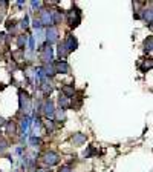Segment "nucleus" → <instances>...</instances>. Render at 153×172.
I'll use <instances>...</instances> for the list:
<instances>
[{
  "mask_svg": "<svg viewBox=\"0 0 153 172\" xmlns=\"http://www.w3.org/2000/svg\"><path fill=\"white\" fill-rule=\"evenodd\" d=\"M40 51H41V55H40V58L48 65V63H52V58H54V51H52V48L48 45V43H44L41 48H40Z\"/></svg>",
  "mask_w": 153,
  "mask_h": 172,
  "instance_id": "f257e3e1",
  "label": "nucleus"
},
{
  "mask_svg": "<svg viewBox=\"0 0 153 172\" xmlns=\"http://www.w3.org/2000/svg\"><path fill=\"white\" fill-rule=\"evenodd\" d=\"M58 161H60V157H58L57 152L49 151V152H46V154L43 155V163H44L46 166H54V165H57Z\"/></svg>",
  "mask_w": 153,
  "mask_h": 172,
  "instance_id": "f03ea898",
  "label": "nucleus"
},
{
  "mask_svg": "<svg viewBox=\"0 0 153 172\" xmlns=\"http://www.w3.org/2000/svg\"><path fill=\"white\" fill-rule=\"evenodd\" d=\"M68 22H69V25L72 26V28H75L80 25V22H81V17H80V9H72V11H69V14H68Z\"/></svg>",
  "mask_w": 153,
  "mask_h": 172,
  "instance_id": "7ed1b4c3",
  "label": "nucleus"
},
{
  "mask_svg": "<svg viewBox=\"0 0 153 172\" xmlns=\"http://www.w3.org/2000/svg\"><path fill=\"white\" fill-rule=\"evenodd\" d=\"M20 109L23 112H28L31 109V100H29V95L23 91H20Z\"/></svg>",
  "mask_w": 153,
  "mask_h": 172,
  "instance_id": "20e7f679",
  "label": "nucleus"
},
{
  "mask_svg": "<svg viewBox=\"0 0 153 172\" xmlns=\"http://www.w3.org/2000/svg\"><path fill=\"white\" fill-rule=\"evenodd\" d=\"M58 42V31L55 29V28H48V31H46V43L51 46L52 43H57Z\"/></svg>",
  "mask_w": 153,
  "mask_h": 172,
  "instance_id": "39448f33",
  "label": "nucleus"
},
{
  "mask_svg": "<svg viewBox=\"0 0 153 172\" xmlns=\"http://www.w3.org/2000/svg\"><path fill=\"white\" fill-rule=\"evenodd\" d=\"M54 68H55V74L57 72L58 74H69V71H71V68H69V65H68L66 60H58Z\"/></svg>",
  "mask_w": 153,
  "mask_h": 172,
  "instance_id": "423d86ee",
  "label": "nucleus"
},
{
  "mask_svg": "<svg viewBox=\"0 0 153 172\" xmlns=\"http://www.w3.org/2000/svg\"><path fill=\"white\" fill-rule=\"evenodd\" d=\"M40 23H41V26L44 25V26H49V25H52V19H51V12L48 11V9H41L40 11V20H38Z\"/></svg>",
  "mask_w": 153,
  "mask_h": 172,
  "instance_id": "0eeeda50",
  "label": "nucleus"
},
{
  "mask_svg": "<svg viewBox=\"0 0 153 172\" xmlns=\"http://www.w3.org/2000/svg\"><path fill=\"white\" fill-rule=\"evenodd\" d=\"M43 114L49 118V117H54V114H55V108H54V103L51 101V100H44V103H43Z\"/></svg>",
  "mask_w": 153,
  "mask_h": 172,
  "instance_id": "6e6552de",
  "label": "nucleus"
},
{
  "mask_svg": "<svg viewBox=\"0 0 153 172\" xmlns=\"http://www.w3.org/2000/svg\"><path fill=\"white\" fill-rule=\"evenodd\" d=\"M72 143H74V146H81V144H84L86 143V140H87V135L86 134H81V132H76L72 135Z\"/></svg>",
  "mask_w": 153,
  "mask_h": 172,
  "instance_id": "1a4fd4ad",
  "label": "nucleus"
},
{
  "mask_svg": "<svg viewBox=\"0 0 153 172\" xmlns=\"http://www.w3.org/2000/svg\"><path fill=\"white\" fill-rule=\"evenodd\" d=\"M64 46H66L68 52H72V51H75L76 48H78V42H76V39L74 36H69L66 39V42H64Z\"/></svg>",
  "mask_w": 153,
  "mask_h": 172,
  "instance_id": "9d476101",
  "label": "nucleus"
},
{
  "mask_svg": "<svg viewBox=\"0 0 153 172\" xmlns=\"http://www.w3.org/2000/svg\"><path fill=\"white\" fill-rule=\"evenodd\" d=\"M51 19H52V23H61L63 14L60 12V9H52L51 11Z\"/></svg>",
  "mask_w": 153,
  "mask_h": 172,
  "instance_id": "9b49d317",
  "label": "nucleus"
},
{
  "mask_svg": "<svg viewBox=\"0 0 153 172\" xmlns=\"http://www.w3.org/2000/svg\"><path fill=\"white\" fill-rule=\"evenodd\" d=\"M61 92H63V95L66 97V98H71V97H74V92H75V89H74V85H66L61 88Z\"/></svg>",
  "mask_w": 153,
  "mask_h": 172,
  "instance_id": "f8f14e48",
  "label": "nucleus"
},
{
  "mask_svg": "<svg viewBox=\"0 0 153 172\" xmlns=\"http://www.w3.org/2000/svg\"><path fill=\"white\" fill-rule=\"evenodd\" d=\"M68 54H69V52H68L64 43H60V45H58V49H57V55H58V58H60V60H64Z\"/></svg>",
  "mask_w": 153,
  "mask_h": 172,
  "instance_id": "ddd939ff",
  "label": "nucleus"
},
{
  "mask_svg": "<svg viewBox=\"0 0 153 172\" xmlns=\"http://www.w3.org/2000/svg\"><path fill=\"white\" fill-rule=\"evenodd\" d=\"M41 69H43V74H46V77H52V75L55 74V68H54L52 63L44 65V68H41Z\"/></svg>",
  "mask_w": 153,
  "mask_h": 172,
  "instance_id": "4468645a",
  "label": "nucleus"
},
{
  "mask_svg": "<svg viewBox=\"0 0 153 172\" xmlns=\"http://www.w3.org/2000/svg\"><path fill=\"white\" fill-rule=\"evenodd\" d=\"M41 89H43V92L48 95V94H51V91H52V83L49 82L48 83V79L44 77V79H41Z\"/></svg>",
  "mask_w": 153,
  "mask_h": 172,
  "instance_id": "2eb2a0df",
  "label": "nucleus"
},
{
  "mask_svg": "<svg viewBox=\"0 0 153 172\" xmlns=\"http://www.w3.org/2000/svg\"><path fill=\"white\" fill-rule=\"evenodd\" d=\"M58 105H60V109H66V108H69V98H66L64 95H60L58 97Z\"/></svg>",
  "mask_w": 153,
  "mask_h": 172,
  "instance_id": "dca6fc26",
  "label": "nucleus"
},
{
  "mask_svg": "<svg viewBox=\"0 0 153 172\" xmlns=\"http://www.w3.org/2000/svg\"><path fill=\"white\" fill-rule=\"evenodd\" d=\"M26 42H28V36H19V39H17V46H19L20 49H23V48L26 46Z\"/></svg>",
  "mask_w": 153,
  "mask_h": 172,
  "instance_id": "f3484780",
  "label": "nucleus"
},
{
  "mask_svg": "<svg viewBox=\"0 0 153 172\" xmlns=\"http://www.w3.org/2000/svg\"><path fill=\"white\" fill-rule=\"evenodd\" d=\"M20 128H22V132H23V135H26V131L29 128V118L28 117H25L23 120H22V123H20Z\"/></svg>",
  "mask_w": 153,
  "mask_h": 172,
  "instance_id": "a211bd4d",
  "label": "nucleus"
},
{
  "mask_svg": "<svg viewBox=\"0 0 153 172\" xmlns=\"http://www.w3.org/2000/svg\"><path fill=\"white\" fill-rule=\"evenodd\" d=\"M144 20L149 23V26H150V23H152V9L149 8V9H144Z\"/></svg>",
  "mask_w": 153,
  "mask_h": 172,
  "instance_id": "6ab92c4d",
  "label": "nucleus"
},
{
  "mask_svg": "<svg viewBox=\"0 0 153 172\" xmlns=\"http://www.w3.org/2000/svg\"><path fill=\"white\" fill-rule=\"evenodd\" d=\"M144 51H146V52H150V51H152V36H149V39L144 42Z\"/></svg>",
  "mask_w": 153,
  "mask_h": 172,
  "instance_id": "aec40b11",
  "label": "nucleus"
},
{
  "mask_svg": "<svg viewBox=\"0 0 153 172\" xmlns=\"http://www.w3.org/2000/svg\"><path fill=\"white\" fill-rule=\"evenodd\" d=\"M29 143H31V146L37 148V146L41 144V138H38V137H31V138H29Z\"/></svg>",
  "mask_w": 153,
  "mask_h": 172,
  "instance_id": "412c9836",
  "label": "nucleus"
},
{
  "mask_svg": "<svg viewBox=\"0 0 153 172\" xmlns=\"http://www.w3.org/2000/svg\"><path fill=\"white\" fill-rule=\"evenodd\" d=\"M93 154H95V149H93L92 146H89V148H87V151H84V157H86V158H89V157H90V155H93Z\"/></svg>",
  "mask_w": 153,
  "mask_h": 172,
  "instance_id": "4be33fe9",
  "label": "nucleus"
},
{
  "mask_svg": "<svg viewBox=\"0 0 153 172\" xmlns=\"http://www.w3.org/2000/svg\"><path fill=\"white\" fill-rule=\"evenodd\" d=\"M28 25H29V17H28V15H25V17H23V20H22V28L25 29V28H28Z\"/></svg>",
  "mask_w": 153,
  "mask_h": 172,
  "instance_id": "5701e85b",
  "label": "nucleus"
},
{
  "mask_svg": "<svg viewBox=\"0 0 153 172\" xmlns=\"http://www.w3.org/2000/svg\"><path fill=\"white\" fill-rule=\"evenodd\" d=\"M57 118H58V122H61V120H64V118H66V115H64V111H63V109H60V111L57 112Z\"/></svg>",
  "mask_w": 153,
  "mask_h": 172,
  "instance_id": "b1692460",
  "label": "nucleus"
},
{
  "mask_svg": "<svg viewBox=\"0 0 153 172\" xmlns=\"http://www.w3.org/2000/svg\"><path fill=\"white\" fill-rule=\"evenodd\" d=\"M28 42H29V49H31V51H34V49H35V42H34V37L31 36V37L28 39Z\"/></svg>",
  "mask_w": 153,
  "mask_h": 172,
  "instance_id": "393cba45",
  "label": "nucleus"
},
{
  "mask_svg": "<svg viewBox=\"0 0 153 172\" xmlns=\"http://www.w3.org/2000/svg\"><path fill=\"white\" fill-rule=\"evenodd\" d=\"M6 128H8V132H9V134H11V132H14V131H15V126H14V125H12V123H11V122H9V123H8V125H6Z\"/></svg>",
  "mask_w": 153,
  "mask_h": 172,
  "instance_id": "a878e982",
  "label": "nucleus"
},
{
  "mask_svg": "<svg viewBox=\"0 0 153 172\" xmlns=\"http://www.w3.org/2000/svg\"><path fill=\"white\" fill-rule=\"evenodd\" d=\"M58 172H72V169H71V166H63L58 169Z\"/></svg>",
  "mask_w": 153,
  "mask_h": 172,
  "instance_id": "bb28decb",
  "label": "nucleus"
},
{
  "mask_svg": "<svg viewBox=\"0 0 153 172\" xmlns=\"http://www.w3.org/2000/svg\"><path fill=\"white\" fill-rule=\"evenodd\" d=\"M32 26H34L35 29H40V28H41V23H40V22H38L37 19H35V20L32 22Z\"/></svg>",
  "mask_w": 153,
  "mask_h": 172,
  "instance_id": "cd10ccee",
  "label": "nucleus"
},
{
  "mask_svg": "<svg viewBox=\"0 0 153 172\" xmlns=\"http://www.w3.org/2000/svg\"><path fill=\"white\" fill-rule=\"evenodd\" d=\"M31 5H32V8L35 9V8H40V6H41V2H31Z\"/></svg>",
  "mask_w": 153,
  "mask_h": 172,
  "instance_id": "c85d7f7f",
  "label": "nucleus"
},
{
  "mask_svg": "<svg viewBox=\"0 0 153 172\" xmlns=\"http://www.w3.org/2000/svg\"><path fill=\"white\" fill-rule=\"evenodd\" d=\"M5 149H6V143H5V141H0V152L5 151Z\"/></svg>",
  "mask_w": 153,
  "mask_h": 172,
  "instance_id": "c756f323",
  "label": "nucleus"
},
{
  "mask_svg": "<svg viewBox=\"0 0 153 172\" xmlns=\"http://www.w3.org/2000/svg\"><path fill=\"white\" fill-rule=\"evenodd\" d=\"M3 125H5V120H3V118H0V126H3Z\"/></svg>",
  "mask_w": 153,
  "mask_h": 172,
  "instance_id": "7c9ffc66",
  "label": "nucleus"
},
{
  "mask_svg": "<svg viewBox=\"0 0 153 172\" xmlns=\"http://www.w3.org/2000/svg\"><path fill=\"white\" fill-rule=\"evenodd\" d=\"M37 172H44V171H37Z\"/></svg>",
  "mask_w": 153,
  "mask_h": 172,
  "instance_id": "2f4dec72",
  "label": "nucleus"
}]
</instances>
